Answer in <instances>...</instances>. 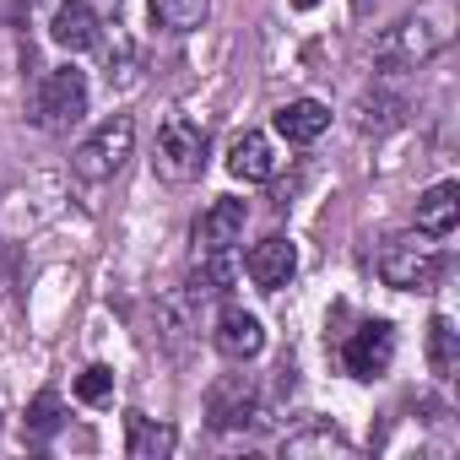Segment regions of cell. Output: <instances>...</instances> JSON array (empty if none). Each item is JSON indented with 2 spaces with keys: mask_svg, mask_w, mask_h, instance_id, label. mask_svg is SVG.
<instances>
[{
  "mask_svg": "<svg viewBox=\"0 0 460 460\" xmlns=\"http://www.w3.org/2000/svg\"><path fill=\"white\" fill-rule=\"evenodd\" d=\"M244 217H250L244 200L217 195V200L200 211V222H195V250H200V255H227V250L239 244V234H244Z\"/></svg>",
  "mask_w": 460,
  "mask_h": 460,
  "instance_id": "8",
  "label": "cell"
},
{
  "mask_svg": "<svg viewBox=\"0 0 460 460\" xmlns=\"http://www.w3.org/2000/svg\"><path fill=\"white\" fill-rule=\"evenodd\" d=\"M173 444H179V438H173L168 422H152V417H141V411L125 417V455H130V460H168Z\"/></svg>",
  "mask_w": 460,
  "mask_h": 460,
  "instance_id": "15",
  "label": "cell"
},
{
  "mask_svg": "<svg viewBox=\"0 0 460 460\" xmlns=\"http://www.w3.org/2000/svg\"><path fill=\"white\" fill-rule=\"evenodd\" d=\"M152 168H157L163 184H190V179H200V168H206V130H200L195 119L173 114V119L157 130V157H152Z\"/></svg>",
  "mask_w": 460,
  "mask_h": 460,
  "instance_id": "5",
  "label": "cell"
},
{
  "mask_svg": "<svg viewBox=\"0 0 460 460\" xmlns=\"http://www.w3.org/2000/svg\"><path fill=\"white\" fill-rule=\"evenodd\" d=\"M130 152H136V119H130V114H109V119L76 146L71 168H76V179L103 184V179H114V173L130 163Z\"/></svg>",
  "mask_w": 460,
  "mask_h": 460,
  "instance_id": "2",
  "label": "cell"
},
{
  "mask_svg": "<svg viewBox=\"0 0 460 460\" xmlns=\"http://www.w3.org/2000/svg\"><path fill=\"white\" fill-rule=\"evenodd\" d=\"M227 173H234L239 184H266V179L277 173V152H271V141H266L261 130L234 136V141H227Z\"/></svg>",
  "mask_w": 460,
  "mask_h": 460,
  "instance_id": "11",
  "label": "cell"
},
{
  "mask_svg": "<svg viewBox=\"0 0 460 460\" xmlns=\"http://www.w3.org/2000/svg\"><path fill=\"white\" fill-rule=\"evenodd\" d=\"M438 271H444V261H438V250H433L422 234H395V239L379 250V277H385V288H395V293H433Z\"/></svg>",
  "mask_w": 460,
  "mask_h": 460,
  "instance_id": "3",
  "label": "cell"
},
{
  "mask_svg": "<svg viewBox=\"0 0 460 460\" xmlns=\"http://www.w3.org/2000/svg\"><path fill=\"white\" fill-rule=\"evenodd\" d=\"M390 363H395V331H390L385 320L358 325V331L347 336V347H341V368H347L352 379H379Z\"/></svg>",
  "mask_w": 460,
  "mask_h": 460,
  "instance_id": "6",
  "label": "cell"
},
{
  "mask_svg": "<svg viewBox=\"0 0 460 460\" xmlns=\"http://www.w3.org/2000/svg\"><path fill=\"white\" fill-rule=\"evenodd\" d=\"M244 271H250V282H255V288L277 293V288H288V282H293V271H298V244H293V239H282V234H271V239H261V244L244 255Z\"/></svg>",
  "mask_w": 460,
  "mask_h": 460,
  "instance_id": "10",
  "label": "cell"
},
{
  "mask_svg": "<svg viewBox=\"0 0 460 460\" xmlns=\"http://www.w3.org/2000/svg\"><path fill=\"white\" fill-rule=\"evenodd\" d=\"M455 222H460V184L444 179V184H433V190L417 200V234H422V239H449Z\"/></svg>",
  "mask_w": 460,
  "mask_h": 460,
  "instance_id": "12",
  "label": "cell"
},
{
  "mask_svg": "<svg viewBox=\"0 0 460 460\" xmlns=\"http://www.w3.org/2000/svg\"><path fill=\"white\" fill-rule=\"evenodd\" d=\"M49 39L60 49H71V55L93 49L98 44V12L87 6V0H66V6L55 12V22H49Z\"/></svg>",
  "mask_w": 460,
  "mask_h": 460,
  "instance_id": "14",
  "label": "cell"
},
{
  "mask_svg": "<svg viewBox=\"0 0 460 460\" xmlns=\"http://www.w3.org/2000/svg\"><path fill=\"white\" fill-rule=\"evenodd\" d=\"M82 114H87V76L76 66L49 71L33 93V125L49 136H66L71 125H82Z\"/></svg>",
  "mask_w": 460,
  "mask_h": 460,
  "instance_id": "4",
  "label": "cell"
},
{
  "mask_svg": "<svg viewBox=\"0 0 460 460\" xmlns=\"http://www.w3.org/2000/svg\"><path fill=\"white\" fill-rule=\"evenodd\" d=\"M449 39H455V12L438 0V6H422V12L401 17L395 28H385L374 44V60L390 71H411V66H428L433 55H444Z\"/></svg>",
  "mask_w": 460,
  "mask_h": 460,
  "instance_id": "1",
  "label": "cell"
},
{
  "mask_svg": "<svg viewBox=\"0 0 460 460\" xmlns=\"http://www.w3.org/2000/svg\"><path fill=\"white\" fill-rule=\"evenodd\" d=\"M206 411H211V428H250V422H261V395H255V379L250 374H227V379H217L211 385V395H206Z\"/></svg>",
  "mask_w": 460,
  "mask_h": 460,
  "instance_id": "7",
  "label": "cell"
},
{
  "mask_svg": "<svg viewBox=\"0 0 460 460\" xmlns=\"http://www.w3.org/2000/svg\"><path fill=\"white\" fill-rule=\"evenodd\" d=\"M109 395H114V368L93 363V368H82V374H76V401H87V406H103Z\"/></svg>",
  "mask_w": 460,
  "mask_h": 460,
  "instance_id": "19",
  "label": "cell"
},
{
  "mask_svg": "<svg viewBox=\"0 0 460 460\" xmlns=\"http://www.w3.org/2000/svg\"><path fill=\"white\" fill-rule=\"evenodd\" d=\"M347 6H352V12H368V0H347Z\"/></svg>",
  "mask_w": 460,
  "mask_h": 460,
  "instance_id": "20",
  "label": "cell"
},
{
  "mask_svg": "<svg viewBox=\"0 0 460 460\" xmlns=\"http://www.w3.org/2000/svg\"><path fill=\"white\" fill-rule=\"evenodd\" d=\"M146 6H152L157 28H168V33H195V28L206 22V6H211V0H146Z\"/></svg>",
  "mask_w": 460,
  "mask_h": 460,
  "instance_id": "18",
  "label": "cell"
},
{
  "mask_svg": "<svg viewBox=\"0 0 460 460\" xmlns=\"http://www.w3.org/2000/svg\"><path fill=\"white\" fill-rule=\"evenodd\" d=\"M428 368L438 379H455V368H460V341H455V325L444 314L428 320Z\"/></svg>",
  "mask_w": 460,
  "mask_h": 460,
  "instance_id": "16",
  "label": "cell"
},
{
  "mask_svg": "<svg viewBox=\"0 0 460 460\" xmlns=\"http://www.w3.org/2000/svg\"><path fill=\"white\" fill-rule=\"evenodd\" d=\"M60 422H66V406H60V390H39L33 401H28V438L33 444H44V438H55L60 433Z\"/></svg>",
  "mask_w": 460,
  "mask_h": 460,
  "instance_id": "17",
  "label": "cell"
},
{
  "mask_svg": "<svg viewBox=\"0 0 460 460\" xmlns=\"http://www.w3.org/2000/svg\"><path fill=\"white\" fill-rule=\"evenodd\" d=\"M211 341H217V352H222L227 363H250V358H261V352H266V325H261L250 309L227 304V309L217 314V331H211Z\"/></svg>",
  "mask_w": 460,
  "mask_h": 460,
  "instance_id": "9",
  "label": "cell"
},
{
  "mask_svg": "<svg viewBox=\"0 0 460 460\" xmlns=\"http://www.w3.org/2000/svg\"><path fill=\"white\" fill-rule=\"evenodd\" d=\"M277 130H282L293 146H309V141H320V136L331 130V109H325L320 98H293V103L277 109Z\"/></svg>",
  "mask_w": 460,
  "mask_h": 460,
  "instance_id": "13",
  "label": "cell"
}]
</instances>
